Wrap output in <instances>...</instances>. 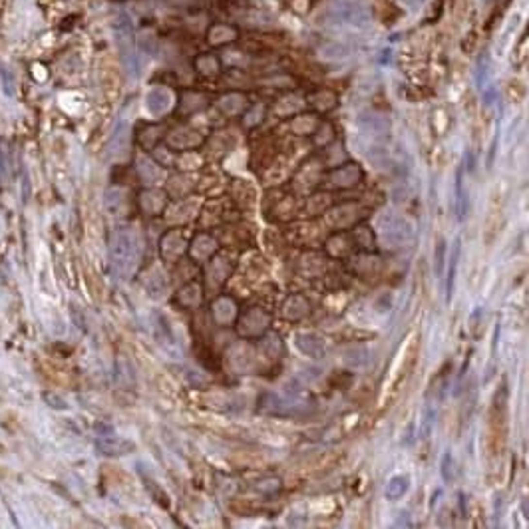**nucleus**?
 I'll return each mask as SVG.
<instances>
[{
	"mask_svg": "<svg viewBox=\"0 0 529 529\" xmlns=\"http://www.w3.org/2000/svg\"><path fill=\"white\" fill-rule=\"evenodd\" d=\"M110 259L119 274H130L139 261V241L130 229H118L110 241Z\"/></svg>",
	"mask_w": 529,
	"mask_h": 529,
	"instance_id": "nucleus-1",
	"label": "nucleus"
},
{
	"mask_svg": "<svg viewBox=\"0 0 529 529\" xmlns=\"http://www.w3.org/2000/svg\"><path fill=\"white\" fill-rule=\"evenodd\" d=\"M96 450L103 456H125V454H132L136 450V444L132 440H125V438H118V436H110L105 434L102 438L96 440Z\"/></svg>",
	"mask_w": 529,
	"mask_h": 529,
	"instance_id": "nucleus-2",
	"label": "nucleus"
},
{
	"mask_svg": "<svg viewBox=\"0 0 529 529\" xmlns=\"http://www.w3.org/2000/svg\"><path fill=\"white\" fill-rule=\"evenodd\" d=\"M294 342H297V346H299V350L303 354L312 356V358H321L326 352V346L323 342V338H319L316 334H307V332L297 334V341Z\"/></svg>",
	"mask_w": 529,
	"mask_h": 529,
	"instance_id": "nucleus-3",
	"label": "nucleus"
},
{
	"mask_svg": "<svg viewBox=\"0 0 529 529\" xmlns=\"http://www.w3.org/2000/svg\"><path fill=\"white\" fill-rule=\"evenodd\" d=\"M388 227H384V237L392 243H402V241H408L412 237V229L410 225L404 221V219H400V217H388Z\"/></svg>",
	"mask_w": 529,
	"mask_h": 529,
	"instance_id": "nucleus-4",
	"label": "nucleus"
},
{
	"mask_svg": "<svg viewBox=\"0 0 529 529\" xmlns=\"http://www.w3.org/2000/svg\"><path fill=\"white\" fill-rule=\"evenodd\" d=\"M410 490V476L406 474H398V476H392L388 479V485H386V499L388 501H398L400 497H404Z\"/></svg>",
	"mask_w": 529,
	"mask_h": 529,
	"instance_id": "nucleus-5",
	"label": "nucleus"
},
{
	"mask_svg": "<svg viewBox=\"0 0 529 529\" xmlns=\"http://www.w3.org/2000/svg\"><path fill=\"white\" fill-rule=\"evenodd\" d=\"M456 211H458V219L461 221L468 213V191L463 187V171L458 169L456 173Z\"/></svg>",
	"mask_w": 529,
	"mask_h": 529,
	"instance_id": "nucleus-6",
	"label": "nucleus"
},
{
	"mask_svg": "<svg viewBox=\"0 0 529 529\" xmlns=\"http://www.w3.org/2000/svg\"><path fill=\"white\" fill-rule=\"evenodd\" d=\"M460 239H456L454 249H452V259H450V267H448V283H446V294H448V303L452 301L454 294V285H456V271H458V259H460Z\"/></svg>",
	"mask_w": 529,
	"mask_h": 529,
	"instance_id": "nucleus-7",
	"label": "nucleus"
},
{
	"mask_svg": "<svg viewBox=\"0 0 529 529\" xmlns=\"http://www.w3.org/2000/svg\"><path fill=\"white\" fill-rule=\"evenodd\" d=\"M434 420H436V410L434 408H426L424 416H422V422H420V436L424 438V440H428L432 436Z\"/></svg>",
	"mask_w": 529,
	"mask_h": 529,
	"instance_id": "nucleus-8",
	"label": "nucleus"
},
{
	"mask_svg": "<svg viewBox=\"0 0 529 529\" xmlns=\"http://www.w3.org/2000/svg\"><path fill=\"white\" fill-rule=\"evenodd\" d=\"M0 80H2V90H4V94L8 96V98H12L14 96V92H16V82H14V76H12V72L8 70V68H4V66H0Z\"/></svg>",
	"mask_w": 529,
	"mask_h": 529,
	"instance_id": "nucleus-9",
	"label": "nucleus"
},
{
	"mask_svg": "<svg viewBox=\"0 0 529 529\" xmlns=\"http://www.w3.org/2000/svg\"><path fill=\"white\" fill-rule=\"evenodd\" d=\"M442 478H444V481L446 483H450L452 479H454V458H452V454H444V458H442Z\"/></svg>",
	"mask_w": 529,
	"mask_h": 529,
	"instance_id": "nucleus-10",
	"label": "nucleus"
},
{
	"mask_svg": "<svg viewBox=\"0 0 529 529\" xmlns=\"http://www.w3.org/2000/svg\"><path fill=\"white\" fill-rule=\"evenodd\" d=\"M42 398H44V402H46L50 408H54V410H68L66 400L60 398V396L54 394V392H44V394H42Z\"/></svg>",
	"mask_w": 529,
	"mask_h": 529,
	"instance_id": "nucleus-11",
	"label": "nucleus"
},
{
	"mask_svg": "<svg viewBox=\"0 0 529 529\" xmlns=\"http://www.w3.org/2000/svg\"><path fill=\"white\" fill-rule=\"evenodd\" d=\"M6 173H8V147L6 141L2 139L0 141V177L6 179Z\"/></svg>",
	"mask_w": 529,
	"mask_h": 529,
	"instance_id": "nucleus-12",
	"label": "nucleus"
},
{
	"mask_svg": "<svg viewBox=\"0 0 529 529\" xmlns=\"http://www.w3.org/2000/svg\"><path fill=\"white\" fill-rule=\"evenodd\" d=\"M444 255H446V243L440 241L436 247V274L438 277H442V273H444Z\"/></svg>",
	"mask_w": 529,
	"mask_h": 529,
	"instance_id": "nucleus-13",
	"label": "nucleus"
},
{
	"mask_svg": "<svg viewBox=\"0 0 529 529\" xmlns=\"http://www.w3.org/2000/svg\"><path fill=\"white\" fill-rule=\"evenodd\" d=\"M96 430L100 432V436H105V434H112V428L105 426V424H96Z\"/></svg>",
	"mask_w": 529,
	"mask_h": 529,
	"instance_id": "nucleus-14",
	"label": "nucleus"
}]
</instances>
